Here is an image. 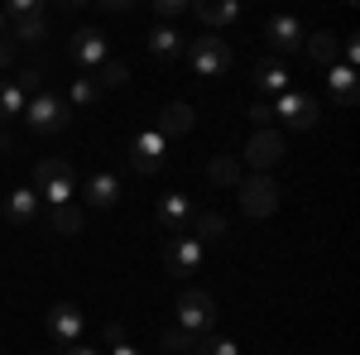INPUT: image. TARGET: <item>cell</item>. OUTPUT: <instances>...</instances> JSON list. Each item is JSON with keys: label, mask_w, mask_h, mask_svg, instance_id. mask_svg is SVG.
I'll list each match as a JSON object with an SVG mask.
<instances>
[{"label": "cell", "mask_w": 360, "mask_h": 355, "mask_svg": "<svg viewBox=\"0 0 360 355\" xmlns=\"http://www.w3.org/2000/svg\"><path fill=\"white\" fill-rule=\"evenodd\" d=\"M5 39L20 49V44H39L44 34H49V15H44V5L39 0H10L5 5Z\"/></svg>", "instance_id": "obj_1"}, {"label": "cell", "mask_w": 360, "mask_h": 355, "mask_svg": "<svg viewBox=\"0 0 360 355\" xmlns=\"http://www.w3.org/2000/svg\"><path fill=\"white\" fill-rule=\"evenodd\" d=\"M34 192H39V202H49V207H68L72 202V164L68 159H44V164L34 168Z\"/></svg>", "instance_id": "obj_2"}, {"label": "cell", "mask_w": 360, "mask_h": 355, "mask_svg": "<svg viewBox=\"0 0 360 355\" xmlns=\"http://www.w3.org/2000/svg\"><path fill=\"white\" fill-rule=\"evenodd\" d=\"M25 120L34 135H58L63 125H68V101L63 96H53V91H39V96H29L25 101Z\"/></svg>", "instance_id": "obj_3"}, {"label": "cell", "mask_w": 360, "mask_h": 355, "mask_svg": "<svg viewBox=\"0 0 360 355\" xmlns=\"http://www.w3.org/2000/svg\"><path fill=\"white\" fill-rule=\"evenodd\" d=\"M178 327L193 331V336L217 331V298H212V293H202V288H188V293L178 298Z\"/></svg>", "instance_id": "obj_4"}, {"label": "cell", "mask_w": 360, "mask_h": 355, "mask_svg": "<svg viewBox=\"0 0 360 355\" xmlns=\"http://www.w3.org/2000/svg\"><path fill=\"white\" fill-rule=\"evenodd\" d=\"M274 207H278V183L269 173L240 178V212H245V217H269Z\"/></svg>", "instance_id": "obj_5"}, {"label": "cell", "mask_w": 360, "mask_h": 355, "mask_svg": "<svg viewBox=\"0 0 360 355\" xmlns=\"http://www.w3.org/2000/svg\"><path fill=\"white\" fill-rule=\"evenodd\" d=\"M193 217H197V207L188 202V192H164L159 207H154V221L164 231H173V235H188L193 231Z\"/></svg>", "instance_id": "obj_6"}, {"label": "cell", "mask_w": 360, "mask_h": 355, "mask_svg": "<svg viewBox=\"0 0 360 355\" xmlns=\"http://www.w3.org/2000/svg\"><path fill=\"white\" fill-rule=\"evenodd\" d=\"M269 106H274V115L283 125H293V130H312V125H317V101L303 96V91H293V86H288L283 96H274Z\"/></svg>", "instance_id": "obj_7"}, {"label": "cell", "mask_w": 360, "mask_h": 355, "mask_svg": "<svg viewBox=\"0 0 360 355\" xmlns=\"http://www.w3.org/2000/svg\"><path fill=\"white\" fill-rule=\"evenodd\" d=\"M193 67H197V77H221L226 67H231V49H226V39H217V34L193 39Z\"/></svg>", "instance_id": "obj_8"}, {"label": "cell", "mask_w": 360, "mask_h": 355, "mask_svg": "<svg viewBox=\"0 0 360 355\" xmlns=\"http://www.w3.org/2000/svg\"><path fill=\"white\" fill-rule=\"evenodd\" d=\"M44 331H49V341L63 351V346L82 341V312L72 302H58V307H49V317H44Z\"/></svg>", "instance_id": "obj_9"}, {"label": "cell", "mask_w": 360, "mask_h": 355, "mask_svg": "<svg viewBox=\"0 0 360 355\" xmlns=\"http://www.w3.org/2000/svg\"><path fill=\"white\" fill-rule=\"evenodd\" d=\"M68 58H72L82 72H96V67L106 63V34H101V29H77L72 44H68Z\"/></svg>", "instance_id": "obj_10"}, {"label": "cell", "mask_w": 360, "mask_h": 355, "mask_svg": "<svg viewBox=\"0 0 360 355\" xmlns=\"http://www.w3.org/2000/svg\"><path fill=\"white\" fill-rule=\"evenodd\" d=\"M164 154H168V139L159 135V130H139V135L130 139V164H135L139 173H159V168H164Z\"/></svg>", "instance_id": "obj_11"}, {"label": "cell", "mask_w": 360, "mask_h": 355, "mask_svg": "<svg viewBox=\"0 0 360 355\" xmlns=\"http://www.w3.org/2000/svg\"><path fill=\"white\" fill-rule=\"evenodd\" d=\"M283 159V135L278 130H255L245 144V164L255 168V173H269V168Z\"/></svg>", "instance_id": "obj_12"}, {"label": "cell", "mask_w": 360, "mask_h": 355, "mask_svg": "<svg viewBox=\"0 0 360 355\" xmlns=\"http://www.w3.org/2000/svg\"><path fill=\"white\" fill-rule=\"evenodd\" d=\"M164 269L168 273H197L202 269V245L193 235H173L164 245Z\"/></svg>", "instance_id": "obj_13"}, {"label": "cell", "mask_w": 360, "mask_h": 355, "mask_svg": "<svg viewBox=\"0 0 360 355\" xmlns=\"http://www.w3.org/2000/svg\"><path fill=\"white\" fill-rule=\"evenodd\" d=\"M39 217H44V202H39L34 188H15L5 197V221H10V226H34Z\"/></svg>", "instance_id": "obj_14"}, {"label": "cell", "mask_w": 360, "mask_h": 355, "mask_svg": "<svg viewBox=\"0 0 360 355\" xmlns=\"http://www.w3.org/2000/svg\"><path fill=\"white\" fill-rule=\"evenodd\" d=\"M264 39L274 44L278 53H288V49H298V44H303L307 34H303V25H298L293 15H274V20L264 25Z\"/></svg>", "instance_id": "obj_15"}, {"label": "cell", "mask_w": 360, "mask_h": 355, "mask_svg": "<svg viewBox=\"0 0 360 355\" xmlns=\"http://www.w3.org/2000/svg\"><path fill=\"white\" fill-rule=\"evenodd\" d=\"M255 86L264 91V101H269V96H283V91H288V67H283L278 58L255 63Z\"/></svg>", "instance_id": "obj_16"}, {"label": "cell", "mask_w": 360, "mask_h": 355, "mask_svg": "<svg viewBox=\"0 0 360 355\" xmlns=\"http://www.w3.org/2000/svg\"><path fill=\"white\" fill-rule=\"evenodd\" d=\"M178 53H183V34H178L173 25L149 29V58H154V63H173Z\"/></svg>", "instance_id": "obj_17"}, {"label": "cell", "mask_w": 360, "mask_h": 355, "mask_svg": "<svg viewBox=\"0 0 360 355\" xmlns=\"http://www.w3.org/2000/svg\"><path fill=\"white\" fill-rule=\"evenodd\" d=\"M120 202V178L115 173H91L86 178V207H115Z\"/></svg>", "instance_id": "obj_18"}, {"label": "cell", "mask_w": 360, "mask_h": 355, "mask_svg": "<svg viewBox=\"0 0 360 355\" xmlns=\"http://www.w3.org/2000/svg\"><path fill=\"white\" fill-rule=\"evenodd\" d=\"M39 221H44L53 235H77V231H82V207H72V202H68V207H44Z\"/></svg>", "instance_id": "obj_19"}, {"label": "cell", "mask_w": 360, "mask_h": 355, "mask_svg": "<svg viewBox=\"0 0 360 355\" xmlns=\"http://www.w3.org/2000/svg\"><path fill=\"white\" fill-rule=\"evenodd\" d=\"M327 86H332L336 106H356V67H346V63L327 67Z\"/></svg>", "instance_id": "obj_20"}, {"label": "cell", "mask_w": 360, "mask_h": 355, "mask_svg": "<svg viewBox=\"0 0 360 355\" xmlns=\"http://www.w3.org/2000/svg\"><path fill=\"white\" fill-rule=\"evenodd\" d=\"M312 63H322V67H336V53H341V39H336L332 29H317V34H307L303 39Z\"/></svg>", "instance_id": "obj_21"}, {"label": "cell", "mask_w": 360, "mask_h": 355, "mask_svg": "<svg viewBox=\"0 0 360 355\" xmlns=\"http://www.w3.org/2000/svg\"><path fill=\"white\" fill-rule=\"evenodd\" d=\"M193 130V106L188 101H173V106H164L159 110V135H188Z\"/></svg>", "instance_id": "obj_22"}, {"label": "cell", "mask_w": 360, "mask_h": 355, "mask_svg": "<svg viewBox=\"0 0 360 355\" xmlns=\"http://www.w3.org/2000/svg\"><path fill=\"white\" fill-rule=\"evenodd\" d=\"M25 91L15 86V77H0V120H20L25 115Z\"/></svg>", "instance_id": "obj_23"}, {"label": "cell", "mask_w": 360, "mask_h": 355, "mask_svg": "<svg viewBox=\"0 0 360 355\" xmlns=\"http://www.w3.org/2000/svg\"><path fill=\"white\" fill-rule=\"evenodd\" d=\"M193 231H197V235H193L197 245H202V240H221V235H226V217H221V212H197Z\"/></svg>", "instance_id": "obj_24"}, {"label": "cell", "mask_w": 360, "mask_h": 355, "mask_svg": "<svg viewBox=\"0 0 360 355\" xmlns=\"http://www.w3.org/2000/svg\"><path fill=\"white\" fill-rule=\"evenodd\" d=\"M207 178H212L217 188H240V178H245V173H240L236 159H212V164H207Z\"/></svg>", "instance_id": "obj_25"}, {"label": "cell", "mask_w": 360, "mask_h": 355, "mask_svg": "<svg viewBox=\"0 0 360 355\" xmlns=\"http://www.w3.org/2000/svg\"><path fill=\"white\" fill-rule=\"evenodd\" d=\"M197 20L202 25H212V29H221V25H231V20H240V10L226 0V5H197Z\"/></svg>", "instance_id": "obj_26"}, {"label": "cell", "mask_w": 360, "mask_h": 355, "mask_svg": "<svg viewBox=\"0 0 360 355\" xmlns=\"http://www.w3.org/2000/svg\"><path fill=\"white\" fill-rule=\"evenodd\" d=\"M197 355H240V346H236L231 336H217V331H207V336L197 341Z\"/></svg>", "instance_id": "obj_27"}, {"label": "cell", "mask_w": 360, "mask_h": 355, "mask_svg": "<svg viewBox=\"0 0 360 355\" xmlns=\"http://www.w3.org/2000/svg\"><path fill=\"white\" fill-rule=\"evenodd\" d=\"M197 341H202V336H193V331H183V327H168L164 331V351H173V355L197 351Z\"/></svg>", "instance_id": "obj_28"}, {"label": "cell", "mask_w": 360, "mask_h": 355, "mask_svg": "<svg viewBox=\"0 0 360 355\" xmlns=\"http://www.w3.org/2000/svg\"><path fill=\"white\" fill-rule=\"evenodd\" d=\"M86 77H91L96 86H125L130 72H125V63H101V67H96V72H86Z\"/></svg>", "instance_id": "obj_29"}, {"label": "cell", "mask_w": 360, "mask_h": 355, "mask_svg": "<svg viewBox=\"0 0 360 355\" xmlns=\"http://www.w3.org/2000/svg\"><path fill=\"white\" fill-rule=\"evenodd\" d=\"M96 96H101V86L91 82V77H77V82H72V91H68V106H91V101H96Z\"/></svg>", "instance_id": "obj_30"}, {"label": "cell", "mask_w": 360, "mask_h": 355, "mask_svg": "<svg viewBox=\"0 0 360 355\" xmlns=\"http://www.w3.org/2000/svg\"><path fill=\"white\" fill-rule=\"evenodd\" d=\"M154 10H159V25H168V20H183L188 15V0H159Z\"/></svg>", "instance_id": "obj_31"}, {"label": "cell", "mask_w": 360, "mask_h": 355, "mask_svg": "<svg viewBox=\"0 0 360 355\" xmlns=\"http://www.w3.org/2000/svg\"><path fill=\"white\" fill-rule=\"evenodd\" d=\"M250 120H255V125H259V130H269V120H274V106H269V101H264V96H259V101H255V106H250Z\"/></svg>", "instance_id": "obj_32"}, {"label": "cell", "mask_w": 360, "mask_h": 355, "mask_svg": "<svg viewBox=\"0 0 360 355\" xmlns=\"http://www.w3.org/2000/svg\"><path fill=\"white\" fill-rule=\"evenodd\" d=\"M341 58H346V67H356V63H360V44H356V39H341Z\"/></svg>", "instance_id": "obj_33"}, {"label": "cell", "mask_w": 360, "mask_h": 355, "mask_svg": "<svg viewBox=\"0 0 360 355\" xmlns=\"http://www.w3.org/2000/svg\"><path fill=\"white\" fill-rule=\"evenodd\" d=\"M63 355H101L96 346H82V341H72V346H63Z\"/></svg>", "instance_id": "obj_34"}, {"label": "cell", "mask_w": 360, "mask_h": 355, "mask_svg": "<svg viewBox=\"0 0 360 355\" xmlns=\"http://www.w3.org/2000/svg\"><path fill=\"white\" fill-rule=\"evenodd\" d=\"M10 63H15V44H10V39H0V67H10Z\"/></svg>", "instance_id": "obj_35"}, {"label": "cell", "mask_w": 360, "mask_h": 355, "mask_svg": "<svg viewBox=\"0 0 360 355\" xmlns=\"http://www.w3.org/2000/svg\"><path fill=\"white\" fill-rule=\"evenodd\" d=\"M106 341H111V346H120V341H125V327H120V322H111V327H106Z\"/></svg>", "instance_id": "obj_36"}, {"label": "cell", "mask_w": 360, "mask_h": 355, "mask_svg": "<svg viewBox=\"0 0 360 355\" xmlns=\"http://www.w3.org/2000/svg\"><path fill=\"white\" fill-rule=\"evenodd\" d=\"M111 355H139L135 346H125V341H120V346H111Z\"/></svg>", "instance_id": "obj_37"}, {"label": "cell", "mask_w": 360, "mask_h": 355, "mask_svg": "<svg viewBox=\"0 0 360 355\" xmlns=\"http://www.w3.org/2000/svg\"><path fill=\"white\" fill-rule=\"evenodd\" d=\"M0 154H10V135H0Z\"/></svg>", "instance_id": "obj_38"}, {"label": "cell", "mask_w": 360, "mask_h": 355, "mask_svg": "<svg viewBox=\"0 0 360 355\" xmlns=\"http://www.w3.org/2000/svg\"><path fill=\"white\" fill-rule=\"evenodd\" d=\"M0 39H5V10H0Z\"/></svg>", "instance_id": "obj_39"}, {"label": "cell", "mask_w": 360, "mask_h": 355, "mask_svg": "<svg viewBox=\"0 0 360 355\" xmlns=\"http://www.w3.org/2000/svg\"><path fill=\"white\" fill-rule=\"evenodd\" d=\"M0 355H5V351H0Z\"/></svg>", "instance_id": "obj_40"}]
</instances>
